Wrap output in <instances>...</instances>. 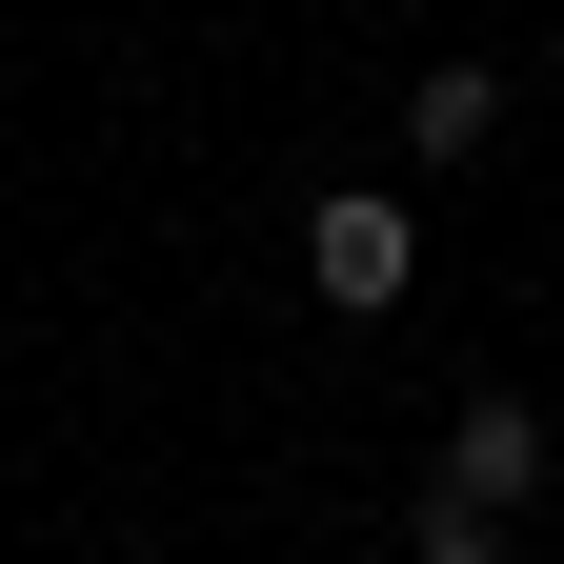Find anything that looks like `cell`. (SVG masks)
Here are the masks:
<instances>
[{"label":"cell","instance_id":"cell-1","mask_svg":"<svg viewBox=\"0 0 564 564\" xmlns=\"http://www.w3.org/2000/svg\"><path fill=\"white\" fill-rule=\"evenodd\" d=\"M303 282H323L343 323H383L403 282H423V223H403L383 182H343V202H303Z\"/></svg>","mask_w":564,"mask_h":564},{"label":"cell","instance_id":"cell-4","mask_svg":"<svg viewBox=\"0 0 564 564\" xmlns=\"http://www.w3.org/2000/svg\"><path fill=\"white\" fill-rule=\"evenodd\" d=\"M403 564H505V505H464V484H444V505L403 524Z\"/></svg>","mask_w":564,"mask_h":564},{"label":"cell","instance_id":"cell-2","mask_svg":"<svg viewBox=\"0 0 564 564\" xmlns=\"http://www.w3.org/2000/svg\"><path fill=\"white\" fill-rule=\"evenodd\" d=\"M444 484L464 505H544V403H464L444 423Z\"/></svg>","mask_w":564,"mask_h":564},{"label":"cell","instance_id":"cell-3","mask_svg":"<svg viewBox=\"0 0 564 564\" xmlns=\"http://www.w3.org/2000/svg\"><path fill=\"white\" fill-rule=\"evenodd\" d=\"M403 141H423V162H484V141H505V61H423V82H403Z\"/></svg>","mask_w":564,"mask_h":564}]
</instances>
